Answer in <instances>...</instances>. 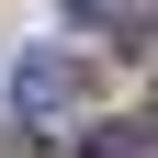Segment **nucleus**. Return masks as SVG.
<instances>
[{
    "instance_id": "obj_1",
    "label": "nucleus",
    "mask_w": 158,
    "mask_h": 158,
    "mask_svg": "<svg viewBox=\"0 0 158 158\" xmlns=\"http://www.w3.org/2000/svg\"><path fill=\"white\" fill-rule=\"evenodd\" d=\"M79 90H90L79 56H23V68H11V113H23V124H68Z\"/></svg>"
},
{
    "instance_id": "obj_2",
    "label": "nucleus",
    "mask_w": 158,
    "mask_h": 158,
    "mask_svg": "<svg viewBox=\"0 0 158 158\" xmlns=\"http://www.w3.org/2000/svg\"><path fill=\"white\" fill-rule=\"evenodd\" d=\"M90 158H158V113H124V124L90 135Z\"/></svg>"
},
{
    "instance_id": "obj_3",
    "label": "nucleus",
    "mask_w": 158,
    "mask_h": 158,
    "mask_svg": "<svg viewBox=\"0 0 158 158\" xmlns=\"http://www.w3.org/2000/svg\"><path fill=\"white\" fill-rule=\"evenodd\" d=\"M68 11H79V23H102V11H124V0H68Z\"/></svg>"
}]
</instances>
